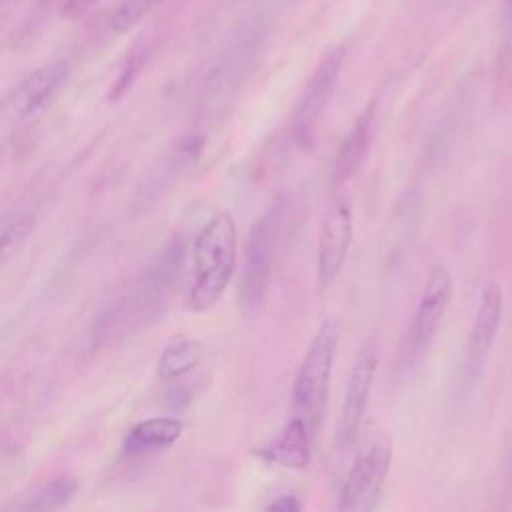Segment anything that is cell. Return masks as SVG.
<instances>
[{
	"instance_id": "ac0fdd59",
	"label": "cell",
	"mask_w": 512,
	"mask_h": 512,
	"mask_svg": "<svg viewBox=\"0 0 512 512\" xmlns=\"http://www.w3.org/2000/svg\"><path fill=\"white\" fill-rule=\"evenodd\" d=\"M266 508L270 512H296L302 508V504L294 494H284V496H278L274 502H270Z\"/></svg>"
},
{
	"instance_id": "8992f818",
	"label": "cell",
	"mask_w": 512,
	"mask_h": 512,
	"mask_svg": "<svg viewBox=\"0 0 512 512\" xmlns=\"http://www.w3.org/2000/svg\"><path fill=\"white\" fill-rule=\"evenodd\" d=\"M344 64V48H332L308 78L294 108V134L304 138L328 104Z\"/></svg>"
},
{
	"instance_id": "4fadbf2b",
	"label": "cell",
	"mask_w": 512,
	"mask_h": 512,
	"mask_svg": "<svg viewBox=\"0 0 512 512\" xmlns=\"http://www.w3.org/2000/svg\"><path fill=\"white\" fill-rule=\"evenodd\" d=\"M182 430H184L182 420L172 416L142 420L128 430L124 438V450L128 454H142L150 450L168 448L182 436Z\"/></svg>"
},
{
	"instance_id": "d6986e66",
	"label": "cell",
	"mask_w": 512,
	"mask_h": 512,
	"mask_svg": "<svg viewBox=\"0 0 512 512\" xmlns=\"http://www.w3.org/2000/svg\"><path fill=\"white\" fill-rule=\"evenodd\" d=\"M96 2L100 0H66L62 4V16L66 18H78L80 14H84L86 10H90Z\"/></svg>"
},
{
	"instance_id": "277c9868",
	"label": "cell",
	"mask_w": 512,
	"mask_h": 512,
	"mask_svg": "<svg viewBox=\"0 0 512 512\" xmlns=\"http://www.w3.org/2000/svg\"><path fill=\"white\" fill-rule=\"evenodd\" d=\"M392 460V448L386 442L368 448L350 468L340 494L338 508L352 512L372 510L382 494Z\"/></svg>"
},
{
	"instance_id": "52a82bcc",
	"label": "cell",
	"mask_w": 512,
	"mask_h": 512,
	"mask_svg": "<svg viewBox=\"0 0 512 512\" xmlns=\"http://www.w3.org/2000/svg\"><path fill=\"white\" fill-rule=\"evenodd\" d=\"M352 242V214L348 204L340 202L328 208L318 232V284L326 288L344 266Z\"/></svg>"
},
{
	"instance_id": "3957f363",
	"label": "cell",
	"mask_w": 512,
	"mask_h": 512,
	"mask_svg": "<svg viewBox=\"0 0 512 512\" xmlns=\"http://www.w3.org/2000/svg\"><path fill=\"white\" fill-rule=\"evenodd\" d=\"M284 204L278 200L272 204L260 220L254 224L250 240H248V252H246V266H244V278H242V306L250 312L256 310L262 304L268 274L274 258V248L282 224Z\"/></svg>"
},
{
	"instance_id": "5bb4252c",
	"label": "cell",
	"mask_w": 512,
	"mask_h": 512,
	"mask_svg": "<svg viewBox=\"0 0 512 512\" xmlns=\"http://www.w3.org/2000/svg\"><path fill=\"white\" fill-rule=\"evenodd\" d=\"M202 358L200 342L192 338H176L172 340L158 358V378L162 382H172L186 372H190Z\"/></svg>"
},
{
	"instance_id": "30bf717a",
	"label": "cell",
	"mask_w": 512,
	"mask_h": 512,
	"mask_svg": "<svg viewBox=\"0 0 512 512\" xmlns=\"http://www.w3.org/2000/svg\"><path fill=\"white\" fill-rule=\"evenodd\" d=\"M310 426L302 416H292L280 434L264 448L256 450V456L268 464L284 468H304L310 462Z\"/></svg>"
},
{
	"instance_id": "ba28073f",
	"label": "cell",
	"mask_w": 512,
	"mask_h": 512,
	"mask_svg": "<svg viewBox=\"0 0 512 512\" xmlns=\"http://www.w3.org/2000/svg\"><path fill=\"white\" fill-rule=\"evenodd\" d=\"M450 294H452L450 272L446 270V266L436 264L424 284L422 296L414 312L412 328H410V346L414 354L422 352L428 346L430 338L434 336L436 328L444 318V312L450 302Z\"/></svg>"
},
{
	"instance_id": "9a60e30c",
	"label": "cell",
	"mask_w": 512,
	"mask_h": 512,
	"mask_svg": "<svg viewBox=\"0 0 512 512\" xmlns=\"http://www.w3.org/2000/svg\"><path fill=\"white\" fill-rule=\"evenodd\" d=\"M78 492V482L72 476H58L46 482L30 500L32 510H58L72 502Z\"/></svg>"
},
{
	"instance_id": "ffe728a7",
	"label": "cell",
	"mask_w": 512,
	"mask_h": 512,
	"mask_svg": "<svg viewBox=\"0 0 512 512\" xmlns=\"http://www.w3.org/2000/svg\"><path fill=\"white\" fill-rule=\"evenodd\" d=\"M502 12L508 24H512V0H502Z\"/></svg>"
},
{
	"instance_id": "8fae6325",
	"label": "cell",
	"mask_w": 512,
	"mask_h": 512,
	"mask_svg": "<svg viewBox=\"0 0 512 512\" xmlns=\"http://www.w3.org/2000/svg\"><path fill=\"white\" fill-rule=\"evenodd\" d=\"M68 78V66L64 60H52L36 68L16 90L14 106L20 116H30L42 110L54 94L64 86Z\"/></svg>"
},
{
	"instance_id": "6da1fadb",
	"label": "cell",
	"mask_w": 512,
	"mask_h": 512,
	"mask_svg": "<svg viewBox=\"0 0 512 512\" xmlns=\"http://www.w3.org/2000/svg\"><path fill=\"white\" fill-rule=\"evenodd\" d=\"M192 262L188 304L194 312H204L222 298L236 266V226L226 212L214 214L196 234Z\"/></svg>"
},
{
	"instance_id": "2e32d148",
	"label": "cell",
	"mask_w": 512,
	"mask_h": 512,
	"mask_svg": "<svg viewBox=\"0 0 512 512\" xmlns=\"http://www.w3.org/2000/svg\"><path fill=\"white\" fill-rule=\"evenodd\" d=\"M164 0H122L114 14L110 16V26L114 32L124 34L130 28H134L140 20H144L156 6H160Z\"/></svg>"
},
{
	"instance_id": "5b68a950",
	"label": "cell",
	"mask_w": 512,
	"mask_h": 512,
	"mask_svg": "<svg viewBox=\"0 0 512 512\" xmlns=\"http://www.w3.org/2000/svg\"><path fill=\"white\" fill-rule=\"evenodd\" d=\"M376 366H378L376 346H374V342H366L360 348V352L350 368V374H348L344 402H342V410H340V416L336 422V444L338 446H348L356 438V432L360 428V422H362L366 406H368Z\"/></svg>"
},
{
	"instance_id": "e0dca14e",
	"label": "cell",
	"mask_w": 512,
	"mask_h": 512,
	"mask_svg": "<svg viewBox=\"0 0 512 512\" xmlns=\"http://www.w3.org/2000/svg\"><path fill=\"white\" fill-rule=\"evenodd\" d=\"M32 228H34V220L30 216H24V218L12 222L0 234V268L22 248V244L30 236Z\"/></svg>"
},
{
	"instance_id": "7a4b0ae2",
	"label": "cell",
	"mask_w": 512,
	"mask_h": 512,
	"mask_svg": "<svg viewBox=\"0 0 512 512\" xmlns=\"http://www.w3.org/2000/svg\"><path fill=\"white\" fill-rule=\"evenodd\" d=\"M336 346L338 324L334 320H324L312 338L294 378L292 404L298 410V416H302L306 422H312V430L324 412Z\"/></svg>"
},
{
	"instance_id": "9c48e42d",
	"label": "cell",
	"mask_w": 512,
	"mask_h": 512,
	"mask_svg": "<svg viewBox=\"0 0 512 512\" xmlns=\"http://www.w3.org/2000/svg\"><path fill=\"white\" fill-rule=\"evenodd\" d=\"M500 316H502V292L496 284H486L478 300L474 326L470 330L466 352H464V374L468 380H474L476 374L482 370L490 354L492 342L496 338Z\"/></svg>"
},
{
	"instance_id": "7c38bea8",
	"label": "cell",
	"mask_w": 512,
	"mask_h": 512,
	"mask_svg": "<svg viewBox=\"0 0 512 512\" xmlns=\"http://www.w3.org/2000/svg\"><path fill=\"white\" fill-rule=\"evenodd\" d=\"M372 118H374V112H372V106H368L356 118V122L340 142L334 158V170H332L334 184L346 182L356 172L362 158L366 156V150L370 146V136H372Z\"/></svg>"
}]
</instances>
